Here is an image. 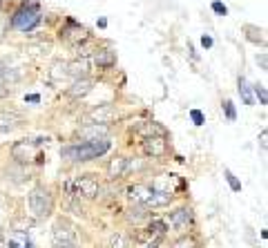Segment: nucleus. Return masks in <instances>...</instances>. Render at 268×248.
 Returning a JSON list of instances; mask_svg holds the SVG:
<instances>
[{"mask_svg":"<svg viewBox=\"0 0 268 248\" xmlns=\"http://www.w3.org/2000/svg\"><path fill=\"white\" fill-rule=\"evenodd\" d=\"M110 150V141L107 139H96V141H83V143H74V146H65L61 150V157L67 161H92L98 159L101 155Z\"/></svg>","mask_w":268,"mask_h":248,"instance_id":"1","label":"nucleus"},{"mask_svg":"<svg viewBox=\"0 0 268 248\" xmlns=\"http://www.w3.org/2000/svg\"><path fill=\"white\" fill-rule=\"evenodd\" d=\"M27 206H29V212H32L34 219H47L54 210V197L49 195L47 188L43 186H36L27 197Z\"/></svg>","mask_w":268,"mask_h":248,"instance_id":"2","label":"nucleus"},{"mask_svg":"<svg viewBox=\"0 0 268 248\" xmlns=\"http://www.w3.org/2000/svg\"><path fill=\"white\" fill-rule=\"evenodd\" d=\"M41 9L36 3H25L21 9L12 16V27L18 32H32L38 23H41Z\"/></svg>","mask_w":268,"mask_h":248,"instance_id":"3","label":"nucleus"},{"mask_svg":"<svg viewBox=\"0 0 268 248\" xmlns=\"http://www.w3.org/2000/svg\"><path fill=\"white\" fill-rule=\"evenodd\" d=\"M65 190L72 197H85V199H96L98 192H101V186L94 179V175H83L76 177V179L65 181Z\"/></svg>","mask_w":268,"mask_h":248,"instance_id":"4","label":"nucleus"},{"mask_svg":"<svg viewBox=\"0 0 268 248\" xmlns=\"http://www.w3.org/2000/svg\"><path fill=\"white\" fill-rule=\"evenodd\" d=\"M61 38L65 43H69V45H81V43H85L89 38V32H87V27H83V25L69 21L67 27L61 29Z\"/></svg>","mask_w":268,"mask_h":248,"instance_id":"5","label":"nucleus"},{"mask_svg":"<svg viewBox=\"0 0 268 248\" xmlns=\"http://www.w3.org/2000/svg\"><path fill=\"white\" fill-rule=\"evenodd\" d=\"M89 123H101V126H107V123H112L114 118H118V110L114 105H98L94 107L92 112L87 114Z\"/></svg>","mask_w":268,"mask_h":248,"instance_id":"6","label":"nucleus"},{"mask_svg":"<svg viewBox=\"0 0 268 248\" xmlns=\"http://www.w3.org/2000/svg\"><path fill=\"white\" fill-rule=\"evenodd\" d=\"M12 157L21 163H27L36 157V148H34V143L27 141V139H25V141H16L12 146Z\"/></svg>","mask_w":268,"mask_h":248,"instance_id":"7","label":"nucleus"},{"mask_svg":"<svg viewBox=\"0 0 268 248\" xmlns=\"http://www.w3.org/2000/svg\"><path fill=\"white\" fill-rule=\"evenodd\" d=\"M143 152L148 157L157 159V157H163L168 152V143H166V137H150V139H143Z\"/></svg>","mask_w":268,"mask_h":248,"instance_id":"8","label":"nucleus"},{"mask_svg":"<svg viewBox=\"0 0 268 248\" xmlns=\"http://www.w3.org/2000/svg\"><path fill=\"white\" fill-rule=\"evenodd\" d=\"M150 195H152V188L146 186V183H134V186L127 188V199H130L134 206H146Z\"/></svg>","mask_w":268,"mask_h":248,"instance_id":"9","label":"nucleus"},{"mask_svg":"<svg viewBox=\"0 0 268 248\" xmlns=\"http://www.w3.org/2000/svg\"><path fill=\"white\" fill-rule=\"evenodd\" d=\"M168 221H170V226L175 228V230H186L188 224L192 221V210L190 208H177Z\"/></svg>","mask_w":268,"mask_h":248,"instance_id":"10","label":"nucleus"},{"mask_svg":"<svg viewBox=\"0 0 268 248\" xmlns=\"http://www.w3.org/2000/svg\"><path fill=\"white\" fill-rule=\"evenodd\" d=\"M110 135V128L101 126V123H87L85 128H81V137L87 141H96V139H107Z\"/></svg>","mask_w":268,"mask_h":248,"instance_id":"11","label":"nucleus"},{"mask_svg":"<svg viewBox=\"0 0 268 248\" xmlns=\"http://www.w3.org/2000/svg\"><path fill=\"white\" fill-rule=\"evenodd\" d=\"M177 175H159L155 181H152V190L155 192H168V195H172L177 188Z\"/></svg>","mask_w":268,"mask_h":248,"instance_id":"12","label":"nucleus"},{"mask_svg":"<svg viewBox=\"0 0 268 248\" xmlns=\"http://www.w3.org/2000/svg\"><path fill=\"white\" fill-rule=\"evenodd\" d=\"M94 90V81L92 78H76V81L72 83V87H69V96L72 98H83V96H87L89 92Z\"/></svg>","mask_w":268,"mask_h":248,"instance_id":"13","label":"nucleus"},{"mask_svg":"<svg viewBox=\"0 0 268 248\" xmlns=\"http://www.w3.org/2000/svg\"><path fill=\"white\" fill-rule=\"evenodd\" d=\"M23 121V116L18 112L0 110V132H12L14 128H18Z\"/></svg>","mask_w":268,"mask_h":248,"instance_id":"14","label":"nucleus"},{"mask_svg":"<svg viewBox=\"0 0 268 248\" xmlns=\"http://www.w3.org/2000/svg\"><path fill=\"white\" fill-rule=\"evenodd\" d=\"M107 175H110L112 181L121 179V177L127 175V157H116L110 161V166H107Z\"/></svg>","mask_w":268,"mask_h":248,"instance_id":"15","label":"nucleus"},{"mask_svg":"<svg viewBox=\"0 0 268 248\" xmlns=\"http://www.w3.org/2000/svg\"><path fill=\"white\" fill-rule=\"evenodd\" d=\"M134 132H137L139 137H143V139H150V137H166V128H161L159 123H139V126L134 128Z\"/></svg>","mask_w":268,"mask_h":248,"instance_id":"16","label":"nucleus"},{"mask_svg":"<svg viewBox=\"0 0 268 248\" xmlns=\"http://www.w3.org/2000/svg\"><path fill=\"white\" fill-rule=\"evenodd\" d=\"M54 241H76V232L65 221H58L54 226Z\"/></svg>","mask_w":268,"mask_h":248,"instance_id":"17","label":"nucleus"},{"mask_svg":"<svg viewBox=\"0 0 268 248\" xmlns=\"http://www.w3.org/2000/svg\"><path fill=\"white\" fill-rule=\"evenodd\" d=\"M94 63L98 67H114L116 65V52H112V49H96L94 52Z\"/></svg>","mask_w":268,"mask_h":248,"instance_id":"18","label":"nucleus"},{"mask_svg":"<svg viewBox=\"0 0 268 248\" xmlns=\"http://www.w3.org/2000/svg\"><path fill=\"white\" fill-rule=\"evenodd\" d=\"M87 69H89V63L85 58H81V61H74V63H67V74L76 81V78H85L87 76Z\"/></svg>","mask_w":268,"mask_h":248,"instance_id":"19","label":"nucleus"},{"mask_svg":"<svg viewBox=\"0 0 268 248\" xmlns=\"http://www.w3.org/2000/svg\"><path fill=\"white\" fill-rule=\"evenodd\" d=\"M67 63L65 61H56L49 69V81L52 83H63V78H67Z\"/></svg>","mask_w":268,"mask_h":248,"instance_id":"20","label":"nucleus"},{"mask_svg":"<svg viewBox=\"0 0 268 248\" xmlns=\"http://www.w3.org/2000/svg\"><path fill=\"white\" fill-rule=\"evenodd\" d=\"M170 201H172V195H168V192H155V190H152L150 199L146 201V208H163V206H168Z\"/></svg>","mask_w":268,"mask_h":248,"instance_id":"21","label":"nucleus"},{"mask_svg":"<svg viewBox=\"0 0 268 248\" xmlns=\"http://www.w3.org/2000/svg\"><path fill=\"white\" fill-rule=\"evenodd\" d=\"M244 32H246L248 41H252V43H259V45H266V36H264V29L255 27V25H246V27H244Z\"/></svg>","mask_w":268,"mask_h":248,"instance_id":"22","label":"nucleus"},{"mask_svg":"<svg viewBox=\"0 0 268 248\" xmlns=\"http://www.w3.org/2000/svg\"><path fill=\"white\" fill-rule=\"evenodd\" d=\"M239 96L246 105H255V96H252V87L248 85V81L244 76H239Z\"/></svg>","mask_w":268,"mask_h":248,"instance_id":"23","label":"nucleus"},{"mask_svg":"<svg viewBox=\"0 0 268 248\" xmlns=\"http://www.w3.org/2000/svg\"><path fill=\"white\" fill-rule=\"evenodd\" d=\"M7 248H32V244H29V239L25 237V232L14 230V235L9 237V241H7Z\"/></svg>","mask_w":268,"mask_h":248,"instance_id":"24","label":"nucleus"},{"mask_svg":"<svg viewBox=\"0 0 268 248\" xmlns=\"http://www.w3.org/2000/svg\"><path fill=\"white\" fill-rule=\"evenodd\" d=\"M146 217H148L146 206H132L130 210H127L125 219L130 221V224H139V221H141V219H146Z\"/></svg>","mask_w":268,"mask_h":248,"instance_id":"25","label":"nucleus"},{"mask_svg":"<svg viewBox=\"0 0 268 248\" xmlns=\"http://www.w3.org/2000/svg\"><path fill=\"white\" fill-rule=\"evenodd\" d=\"M110 248H130V239L121 232H114L110 237Z\"/></svg>","mask_w":268,"mask_h":248,"instance_id":"26","label":"nucleus"},{"mask_svg":"<svg viewBox=\"0 0 268 248\" xmlns=\"http://www.w3.org/2000/svg\"><path fill=\"white\" fill-rule=\"evenodd\" d=\"M168 230V224L166 221H152L150 226H148V232H150L152 237H163Z\"/></svg>","mask_w":268,"mask_h":248,"instance_id":"27","label":"nucleus"},{"mask_svg":"<svg viewBox=\"0 0 268 248\" xmlns=\"http://www.w3.org/2000/svg\"><path fill=\"white\" fill-rule=\"evenodd\" d=\"M223 175H226V181H228V186H230L232 190H235V192L241 190V181L237 179L235 175H232V170H228V168H226V170H223Z\"/></svg>","mask_w":268,"mask_h":248,"instance_id":"28","label":"nucleus"},{"mask_svg":"<svg viewBox=\"0 0 268 248\" xmlns=\"http://www.w3.org/2000/svg\"><path fill=\"white\" fill-rule=\"evenodd\" d=\"M252 92H255V96L259 98V105H266V103H268L266 87H264V85H255V87H252Z\"/></svg>","mask_w":268,"mask_h":248,"instance_id":"29","label":"nucleus"},{"mask_svg":"<svg viewBox=\"0 0 268 248\" xmlns=\"http://www.w3.org/2000/svg\"><path fill=\"white\" fill-rule=\"evenodd\" d=\"M223 112H226L228 121H235V118H237V112H235V105H232V101H223Z\"/></svg>","mask_w":268,"mask_h":248,"instance_id":"30","label":"nucleus"},{"mask_svg":"<svg viewBox=\"0 0 268 248\" xmlns=\"http://www.w3.org/2000/svg\"><path fill=\"white\" fill-rule=\"evenodd\" d=\"M190 118H192V123H195V126H203V123H206L203 112H199V110H190Z\"/></svg>","mask_w":268,"mask_h":248,"instance_id":"31","label":"nucleus"},{"mask_svg":"<svg viewBox=\"0 0 268 248\" xmlns=\"http://www.w3.org/2000/svg\"><path fill=\"white\" fill-rule=\"evenodd\" d=\"M212 12L219 14V16H226V14H228V7H226L223 3H219V0H215V3H212Z\"/></svg>","mask_w":268,"mask_h":248,"instance_id":"32","label":"nucleus"},{"mask_svg":"<svg viewBox=\"0 0 268 248\" xmlns=\"http://www.w3.org/2000/svg\"><path fill=\"white\" fill-rule=\"evenodd\" d=\"M54 248H78V241H54Z\"/></svg>","mask_w":268,"mask_h":248,"instance_id":"33","label":"nucleus"},{"mask_svg":"<svg viewBox=\"0 0 268 248\" xmlns=\"http://www.w3.org/2000/svg\"><path fill=\"white\" fill-rule=\"evenodd\" d=\"M201 45L203 47H212V36H208V34H203V36H201Z\"/></svg>","mask_w":268,"mask_h":248,"instance_id":"34","label":"nucleus"},{"mask_svg":"<svg viewBox=\"0 0 268 248\" xmlns=\"http://www.w3.org/2000/svg\"><path fill=\"white\" fill-rule=\"evenodd\" d=\"M25 103H41V96H38V94H27Z\"/></svg>","mask_w":268,"mask_h":248,"instance_id":"35","label":"nucleus"},{"mask_svg":"<svg viewBox=\"0 0 268 248\" xmlns=\"http://www.w3.org/2000/svg\"><path fill=\"white\" fill-rule=\"evenodd\" d=\"M257 63L261 65V69H268V58H266V54H259V56H257Z\"/></svg>","mask_w":268,"mask_h":248,"instance_id":"36","label":"nucleus"},{"mask_svg":"<svg viewBox=\"0 0 268 248\" xmlns=\"http://www.w3.org/2000/svg\"><path fill=\"white\" fill-rule=\"evenodd\" d=\"M266 139H268V132L261 130V135H259V146H261V150H266Z\"/></svg>","mask_w":268,"mask_h":248,"instance_id":"37","label":"nucleus"},{"mask_svg":"<svg viewBox=\"0 0 268 248\" xmlns=\"http://www.w3.org/2000/svg\"><path fill=\"white\" fill-rule=\"evenodd\" d=\"M7 94H9V87H5L3 83H0V98H5V96H7Z\"/></svg>","mask_w":268,"mask_h":248,"instance_id":"38","label":"nucleus"},{"mask_svg":"<svg viewBox=\"0 0 268 248\" xmlns=\"http://www.w3.org/2000/svg\"><path fill=\"white\" fill-rule=\"evenodd\" d=\"M5 72H7V69H5V65H3V63H0V83L5 81Z\"/></svg>","mask_w":268,"mask_h":248,"instance_id":"39","label":"nucleus"},{"mask_svg":"<svg viewBox=\"0 0 268 248\" xmlns=\"http://www.w3.org/2000/svg\"><path fill=\"white\" fill-rule=\"evenodd\" d=\"M0 248H3V237H0Z\"/></svg>","mask_w":268,"mask_h":248,"instance_id":"40","label":"nucleus"},{"mask_svg":"<svg viewBox=\"0 0 268 248\" xmlns=\"http://www.w3.org/2000/svg\"><path fill=\"white\" fill-rule=\"evenodd\" d=\"M0 5H3V0H0Z\"/></svg>","mask_w":268,"mask_h":248,"instance_id":"41","label":"nucleus"}]
</instances>
